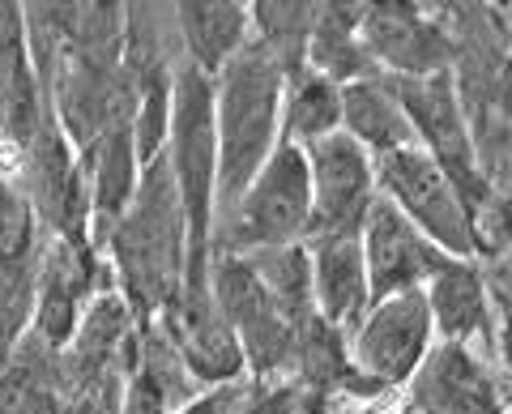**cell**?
I'll return each mask as SVG.
<instances>
[{
    "mask_svg": "<svg viewBox=\"0 0 512 414\" xmlns=\"http://www.w3.org/2000/svg\"><path fill=\"white\" fill-rule=\"evenodd\" d=\"M312 235V175L299 146H282L256 171V180L218 218L214 252L261 257V252L299 248Z\"/></svg>",
    "mask_w": 512,
    "mask_h": 414,
    "instance_id": "3957f363",
    "label": "cell"
},
{
    "mask_svg": "<svg viewBox=\"0 0 512 414\" xmlns=\"http://www.w3.org/2000/svg\"><path fill=\"white\" fill-rule=\"evenodd\" d=\"M363 43L372 52L376 73L397 77V82L436 77L448 65V35L406 5L363 9Z\"/></svg>",
    "mask_w": 512,
    "mask_h": 414,
    "instance_id": "e0dca14e",
    "label": "cell"
},
{
    "mask_svg": "<svg viewBox=\"0 0 512 414\" xmlns=\"http://www.w3.org/2000/svg\"><path fill=\"white\" fill-rule=\"evenodd\" d=\"M431 325H436L440 342L461 346H483L495 342V304H491V278L478 261L453 257L436 278L423 286Z\"/></svg>",
    "mask_w": 512,
    "mask_h": 414,
    "instance_id": "ac0fdd59",
    "label": "cell"
},
{
    "mask_svg": "<svg viewBox=\"0 0 512 414\" xmlns=\"http://www.w3.org/2000/svg\"><path fill=\"white\" fill-rule=\"evenodd\" d=\"M303 252H308L312 312L329 329L350 333L359 325V316L376 304L359 235H312Z\"/></svg>",
    "mask_w": 512,
    "mask_h": 414,
    "instance_id": "2e32d148",
    "label": "cell"
},
{
    "mask_svg": "<svg viewBox=\"0 0 512 414\" xmlns=\"http://www.w3.org/2000/svg\"><path fill=\"white\" fill-rule=\"evenodd\" d=\"M491 278V304H495V342H491V355L495 363L508 372L512 380V257L495 269Z\"/></svg>",
    "mask_w": 512,
    "mask_h": 414,
    "instance_id": "484cf974",
    "label": "cell"
},
{
    "mask_svg": "<svg viewBox=\"0 0 512 414\" xmlns=\"http://www.w3.org/2000/svg\"><path fill=\"white\" fill-rule=\"evenodd\" d=\"M359 248L367 261V278H372V299L423 291V286L453 261L448 252L431 244L410 218L397 214L384 197L372 205V214L363 222Z\"/></svg>",
    "mask_w": 512,
    "mask_h": 414,
    "instance_id": "5bb4252c",
    "label": "cell"
},
{
    "mask_svg": "<svg viewBox=\"0 0 512 414\" xmlns=\"http://www.w3.org/2000/svg\"><path fill=\"white\" fill-rule=\"evenodd\" d=\"M47 120H52V103L30 52L26 5L0 0V137L9 146V163L35 141Z\"/></svg>",
    "mask_w": 512,
    "mask_h": 414,
    "instance_id": "9a60e30c",
    "label": "cell"
},
{
    "mask_svg": "<svg viewBox=\"0 0 512 414\" xmlns=\"http://www.w3.org/2000/svg\"><path fill=\"white\" fill-rule=\"evenodd\" d=\"M210 286H214V299H218L222 316H227L239 350H244L248 376H256V380L291 376L299 333L316 312L295 316L265 286V278L256 274V265L248 257H231V252H214Z\"/></svg>",
    "mask_w": 512,
    "mask_h": 414,
    "instance_id": "277c9868",
    "label": "cell"
},
{
    "mask_svg": "<svg viewBox=\"0 0 512 414\" xmlns=\"http://www.w3.org/2000/svg\"><path fill=\"white\" fill-rule=\"evenodd\" d=\"M303 65L325 73L338 86H355L363 77H376L372 52L363 43V9L359 5H316Z\"/></svg>",
    "mask_w": 512,
    "mask_h": 414,
    "instance_id": "603a6c76",
    "label": "cell"
},
{
    "mask_svg": "<svg viewBox=\"0 0 512 414\" xmlns=\"http://www.w3.org/2000/svg\"><path fill=\"white\" fill-rule=\"evenodd\" d=\"M13 180L22 184L30 210L39 214L47 240H69V244H94L90 235V184L82 154L69 137L60 133L56 116L35 133V141L13 154Z\"/></svg>",
    "mask_w": 512,
    "mask_h": 414,
    "instance_id": "ba28073f",
    "label": "cell"
},
{
    "mask_svg": "<svg viewBox=\"0 0 512 414\" xmlns=\"http://www.w3.org/2000/svg\"><path fill=\"white\" fill-rule=\"evenodd\" d=\"M171 26L175 43L184 47V65L210 82L256 39L252 5H175Z\"/></svg>",
    "mask_w": 512,
    "mask_h": 414,
    "instance_id": "44dd1931",
    "label": "cell"
},
{
    "mask_svg": "<svg viewBox=\"0 0 512 414\" xmlns=\"http://www.w3.org/2000/svg\"><path fill=\"white\" fill-rule=\"evenodd\" d=\"M47 252V231L30 210L22 184L0 167V359L18 346L35 321V291Z\"/></svg>",
    "mask_w": 512,
    "mask_h": 414,
    "instance_id": "30bf717a",
    "label": "cell"
},
{
    "mask_svg": "<svg viewBox=\"0 0 512 414\" xmlns=\"http://www.w3.org/2000/svg\"><path fill=\"white\" fill-rule=\"evenodd\" d=\"M137 338H141V321L137 312L124 304L120 291L111 286L90 304L82 316L73 342L60 346V363H64V380L73 389V406L77 414H116L120 410V393L128 368L137 355Z\"/></svg>",
    "mask_w": 512,
    "mask_h": 414,
    "instance_id": "8992f818",
    "label": "cell"
},
{
    "mask_svg": "<svg viewBox=\"0 0 512 414\" xmlns=\"http://www.w3.org/2000/svg\"><path fill=\"white\" fill-rule=\"evenodd\" d=\"M231 389L235 385H227V389H205V393H197L184 410H175V414H231Z\"/></svg>",
    "mask_w": 512,
    "mask_h": 414,
    "instance_id": "4316f807",
    "label": "cell"
},
{
    "mask_svg": "<svg viewBox=\"0 0 512 414\" xmlns=\"http://www.w3.org/2000/svg\"><path fill=\"white\" fill-rule=\"evenodd\" d=\"M436 342L440 338L436 325H431L423 291H410V295L376 299L359 316V325L346 333V355L363 385L376 397H384V393H402L410 385Z\"/></svg>",
    "mask_w": 512,
    "mask_h": 414,
    "instance_id": "52a82bcc",
    "label": "cell"
},
{
    "mask_svg": "<svg viewBox=\"0 0 512 414\" xmlns=\"http://www.w3.org/2000/svg\"><path fill=\"white\" fill-rule=\"evenodd\" d=\"M376 184H380V197L402 218H410L440 252L466 257V261L483 252V231H478V214L470 197L461 193V184L423 146L380 158Z\"/></svg>",
    "mask_w": 512,
    "mask_h": 414,
    "instance_id": "5b68a950",
    "label": "cell"
},
{
    "mask_svg": "<svg viewBox=\"0 0 512 414\" xmlns=\"http://www.w3.org/2000/svg\"><path fill=\"white\" fill-rule=\"evenodd\" d=\"M286 65L265 43H248L214 77V141H218V218L239 201L274 150L282 146Z\"/></svg>",
    "mask_w": 512,
    "mask_h": 414,
    "instance_id": "7a4b0ae2",
    "label": "cell"
},
{
    "mask_svg": "<svg viewBox=\"0 0 512 414\" xmlns=\"http://www.w3.org/2000/svg\"><path fill=\"white\" fill-rule=\"evenodd\" d=\"M103 291H111L107 261L94 244H69V240H47L43 269H39V291H35V321L30 333L47 346H69L82 316Z\"/></svg>",
    "mask_w": 512,
    "mask_h": 414,
    "instance_id": "7c38bea8",
    "label": "cell"
},
{
    "mask_svg": "<svg viewBox=\"0 0 512 414\" xmlns=\"http://www.w3.org/2000/svg\"><path fill=\"white\" fill-rule=\"evenodd\" d=\"M0 167H9V146H5V137H0Z\"/></svg>",
    "mask_w": 512,
    "mask_h": 414,
    "instance_id": "83f0119b",
    "label": "cell"
},
{
    "mask_svg": "<svg viewBox=\"0 0 512 414\" xmlns=\"http://www.w3.org/2000/svg\"><path fill=\"white\" fill-rule=\"evenodd\" d=\"M342 133V86L308 65L286 69L282 90V141L308 150L316 141Z\"/></svg>",
    "mask_w": 512,
    "mask_h": 414,
    "instance_id": "cb8c5ba5",
    "label": "cell"
},
{
    "mask_svg": "<svg viewBox=\"0 0 512 414\" xmlns=\"http://www.w3.org/2000/svg\"><path fill=\"white\" fill-rule=\"evenodd\" d=\"M0 414H77L60 350L35 333L0 359Z\"/></svg>",
    "mask_w": 512,
    "mask_h": 414,
    "instance_id": "ffe728a7",
    "label": "cell"
},
{
    "mask_svg": "<svg viewBox=\"0 0 512 414\" xmlns=\"http://www.w3.org/2000/svg\"><path fill=\"white\" fill-rule=\"evenodd\" d=\"M303 158L312 175V235H359L380 201L376 158L346 133L316 141L303 150Z\"/></svg>",
    "mask_w": 512,
    "mask_h": 414,
    "instance_id": "8fae6325",
    "label": "cell"
},
{
    "mask_svg": "<svg viewBox=\"0 0 512 414\" xmlns=\"http://www.w3.org/2000/svg\"><path fill=\"white\" fill-rule=\"evenodd\" d=\"M410 414H508L512 380L483 346L436 342L402 389Z\"/></svg>",
    "mask_w": 512,
    "mask_h": 414,
    "instance_id": "9c48e42d",
    "label": "cell"
},
{
    "mask_svg": "<svg viewBox=\"0 0 512 414\" xmlns=\"http://www.w3.org/2000/svg\"><path fill=\"white\" fill-rule=\"evenodd\" d=\"M231 414H338V397L299 376H248L231 389Z\"/></svg>",
    "mask_w": 512,
    "mask_h": 414,
    "instance_id": "d4e9b609",
    "label": "cell"
},
{
    "mask_svg": "<svg viewBox=\"0 0 512 414\" xmlns=\"http://www.w3.org/2000/svg\"><path fill=\"white\" fill-rule=\"evenodd\" d=\"M197 393L205 389H197V380L188 376L180 350L167 338V329L158 321L141 325L137 355H133V368H128L116 414H175Z\"/></svg>",
    "mask_w": 512,
    "mask_h": 414,
    "instance_id": "d6986e66",
    "label": "cell"
},
{
    "mask_svg": "<svg viewBox=\"0 0 512 414\" xmlns=\"http://www.w3.org/2000/svg\"><path fill=\"white\" fill-rule=\"evenodd\" d=\"M158 325L167 329V338L180 350V359H184L188 376L197 380V389H227V385L248 380L244 350H239L210 282L184 286L180 299H175L171 312Z\"/></svg>",
    "mask_w": 512,
    "mask_h": 414,
    "instance_id": "4fadbf2b",
    "label": "cell"
},
{
    "mask_svg": "<svg viewBox=\"0 0 512 414\" xmlns=\"http://www.w3.org/2000/svg\"><path fill=\"white\" fill-rule=\"evenodd\" d=\"M99 252L107 261L111 286L137 312V321H163L180 299L188 274V222L163 154L141 167L137 193L116 218V227L103 235Z\"/></svg>",
    "mask_w": 512,
    "mask_h": 414,
    "instance_id": "6da1fadb",
    "label": "cell"
},
{
    "mask_svg": "<svg viewBox=\"0 0 512 414\" xmlns=\"http://www.w3.org/2000/svg\"><path fill=\"white\" fill-rule=\"evenodd\" d=\"M342 133L355 141V146H363L376 163L397 150L419 146L402 94H397L393 77H384V73L363 77L355 86H342Z\"/></svg>",
    "mask_w": 512,
    "mask_h": 414,
    "instance_id": "7402d4cb",
    "label": "cell"
}]
</instances>
